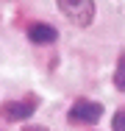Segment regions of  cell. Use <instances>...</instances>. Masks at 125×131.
<instances>
[{"instance_id": "6da1fadb", "label": "cell", "mask_w": 125, "mask_h": 131, "mask_svg": "<svg viewBox=\"0 0 125 131\" xmlns=\"http://www.w3.org/2000/svg\"><path fill=\"white\" fill-rule=\"evenodd\" d=\"M58 3V11L78 28H89L95 20V0H56Z\"/></svg>"}, {"instance_id": "7a4b0ae2", "label": "cell", "mask_w": 125, "mask_h": 131, "mask_svg": "<svg viewBox=\"0 0 125 131\" xmlns=\"http://www.w3.org/2000/svg\"><path fill=\"white\" fill-rule=\"evenodd\" d=\"M100 117H103V103L86 101V98L75 101V103L70 106V112H67V120H70L72 126H95Z\"/></svg>"}, {"instance_id": "3957f363", "label": "cell", "mask_w": 125, "mask_h": 131, "mask_svg": "<svg viewBox=\"0 0 125 131\" xmlns=\"http://www.w3.org/2000/svg\"><path fill=\"white\" fill-rule=\"evenodd\" d=\"M36 106H39V98H33V95L31 98H22V101H6V103H0V117L17 123V120L31 117L36 112Z\"/></svg>"}, {"instance_id": "277c9868", "label": "cell", "mask_w": 125, "mask_h": 131, "mask_svg": "<svg viewBox=\"0 0 125 131\" xmlns=\"http://www.w3.org/2000/svg\"><path fill=\"white\" fill-rule=\"evenodd\" d=\"M28 39L36 42V45H50V42L58 39V31L47 23H33V25H28Z\"/></svg>"}, {"instance_id": "5b68a950", "label": "cell", "mask_w": 125, "mask_h": 131, "mask_svg": "<svg viewBox=\"0 0 125 131\" xmlns=\"http://www.w3.org/2000/svg\"><path fill=\"white\" fill-rule=\"evenodd\" d=\"M114 86L125 92V53H120V59H117V70H114Z\"/></svg>"}, {"instance_id": "8992f818", "label": "cell", "mask_w": 125, "mask_h": 131, "mask_svg": "<svg viewBox=\"0 0 125 131\" xmlns=\"http://www.w3.org/2000/svg\"><path fill=\"white\" fill-rule=\"evenodd\" d=\"M111 128L114 131H125V109H117L114 120H111Z\"/></svg>"}, {"instance_id": "52a82bcc", "label": "cell", "mask_w": 125, "mask_h": 131, "mask_svg": "<svg viewBox=\"0 0 125 131\" xmlns=\"http://www.w3.org/2000/svg\"><path fill=\"white\" fill-rule=\"evenodd\" d=\"M22 131H47V128H45V126H36V123H33V126H25Z\"/></svg>"}]
</instances>
